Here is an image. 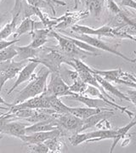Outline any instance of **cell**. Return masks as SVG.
Segmentation results:
<instances>
[{
    "instance_id": "cell-1",
    "label": "cell",
    "mask_w": 136,
    "mask_h": 153,
    "mask_svg": "<svg viewBox=\"0 0 136 153\" xmlns=\"http://www.w3.org/2000/svg\"><path fill=\"white\" fill-rule=\"evenodd\" d=\"M49 74L50 71L45 66L43 67V69L37 75L33 74L31 79L29 80L30 82L19 93L15 101L11 105L19 104L28 99L42 94L45 91L47 86V79Z\"/></svg>"
},
{
    "instance_id": "cell-2",
    "label": "cell",
    "mask_w": 136,
    "mask_h": 153,
    "mask_svg": "<svg viewBox=\"0 0 136 153\" xmlns=\"http://www.w3.org/2000/svg\"><path fill=\"white\" fill-rule=\"evenodd\" d=\"M49 53H44L42 49V52L40 55L36 59H32L30 60L37 61L38 64H42L47 69H49L50 72H56L61 74V66L62 64H67L71 66V61L72 58L60 53L59 51L52 49L51 47L46 48Z\"/></svg>"
},
{
    "instance_id": "cell-3",
    "label": "cell",
    "mask_w": 136,
    "mask_h": 153,
    "mask_svg": "<svg viewBox=\"0 0 136 153\" xmlns=\"http://www.w3.org/2000/svg\"><path fill=\"white\" fill-rule=\"evenodd\" d=\"M49 37H53L58 42L57 46L51 47V48L59 51L60 53L65 55V56H68L70 58H76V59H79V60H83V59L87 58L88 56H96L94 54L79 49L68 38H65L64 35L59 34L54 31L49 32Z\"/></svg>"
},
{
    "instance_id": "cell-4",
    "label": "cell",
    "mask_w": 136,
    "mask_h": 153,
    "mask_svg": "<svg viewBox=\"0 0 136 153\" xmlns=\"http://www.w3.org/2000/svg\"><path fill=\"white\" fill-rule=\"evenodd\" d=\"M71 31L77 34H85L89 36H98L100 37H108V38H128L133 41H135V37H132L130 34L120 32L118 29H114L110 26H103L99 28H93L87 26H82L78 24H74L71 27Z\"/></svg>"
},
{
    "instance_id": "cell-5",
    "label": "cell",
    "mask_w": 136,
    "mask_h": 153,
    "mask_svg": "<svg viewBox=\"0 0 136 153\" xmlns=\"http://www.w3.org/2000/svg\"><path fill=\"white\" fill-rule=\"evenodd\" d=\"M60 33L63 34V35H69L71 38H77L78 40H81V41H83L85 42L86 44L91 45L92 47L95 48L97 49H101L103 51H106V52H108V53H111L112 55H117L120 58L125 60L126 61H129V62H132V63H135V59H131L129 57H127L125 55L122 54L120 51L117 50V46L116 45H111V44H106L105 41L101 40L100 38H94L93 36H89V35H85V34H77V33H67V32H65V31H61L60 30Z\"/></svg>"
},
{
    "instance_id": "cell-6",
    "label": "cell",
    "mask_w": 136,
    "mask_h": 153,
    "mask_svg": "<svg viewBox=\"0 0 136 153\" xmlns=\"http://www.w3.org/2000/svg\"><path fill=\"white\" fill-rule=\"evenodd\" d=\"M115 129H100L88 133H76L69 138L71 146H77L84 142H94L103 140H112L115 136Z\"/></svg>"
},
{
    "instance_id": "cell-7",
    "label": "cell",
    "mask_w": 136,
    "mask_h": 153,
    "mask_svg": "<svg viewBox=\"0 0 136 153\" xmlns=\"http://www.w3.org/2000/svg\"><path fill=\"white\" fill-rule=\"evenodd\" d=\"M92 73L100 76L109 82L123 83L127 86L132 87L133 88H135L136 86L135 75L124 72L120 68L113 69V70H103V71L92 68Z\"/></svg>"
},
{
    "instance_id": "cell-8",
    "label": "cell",
    "mask_w": 136,
    "mask_h": 153,
    "mask_svg": "<svg viewBox=\"0 0 136 153\" xmlns=\"http://www.w3.org/2000/svg\"><path fill=\"white\" fill-rule=\"evenodd\" d=\"M50 80L49 84L46 86L45 91L44 93L49 96H56V97H63V96H70L72 92L69 89V85H67L61 77L60 73L50 72Z\"/></svg>"
},
{
    "instance_id": "cell-9",
    "label": "cell",
    "mask_w": 136,
    "mask_h": 153,
    "mask_svg": "<svg viewBox=\"0 0 136 153\" xmlns=\"http://www.w3.org/2000/svg\"><path fill=\"white\" fill-rule=\"evenodd\" d=\"M27 61L28 60L14 61L11 60L4 62H0V95L2 88L4 86L5 82L8 80H10L17 76L19 71L27 64Z\"/></svg>"
},
{
    "instance_id": "cell-10",
    "label": "cell",
    "mask_w": 136,
    "mask_h": 153,
    "mask_svg": "<svg viewBox=\"0 0 136 153\" xmlns=\"http://www.w3.org/2000/svg\"><path fill=\"white\" fill-rule=\"evenodd\" d=\"M54 120L57 123L60 129L67 130V131L80 133L82 127V119L78 118L73 115L67 113V114H59L55 113Z\"/></svg>"
},
{
    "instance_id": "cell-11",
    "label": "cell",
    "mask_w": 136,
    "mask_h": 153,
    "mask_svg": "<svg viewBox=\"0 0 136 153\" xmlns=\"http://www.w3.org/2000/svg\"><path fill=\"white\" fill-rule=\"evenodd\" d=\"M61 134H62L61 130L60 128H58V129H54L51 131L36 132V133L25 134L21 140L24 142L25 145L29 146V145L37 144V143H43L46 141L47 140L52 139L54 137L60 136Z\"/></svg>"
},
{
    "instance_id": "cell-12",
    "label": "cell",
    "mask_w": 136,
    "mask_h": 153,
    "mask_svg": "<svg viewBox=\"0 0 136 153\" xmlns=\"http://www.w3.org/2000/svg\"><path fill=\"white\" fill-rule=\"evenodd\" d=\"M29 62H27L25 66L22 67V69L19 71L18 75H17V78L16 82H14L13 86L10 88V89L8 91L7 94H10L18 86H20L23 82L29 81L31 79V77L33 76L34 71L36 70V68L38 67L39 65L37 61L34 60H28Z\"/></svg>"
},
{
    "instance_id": "cell-13",
    "label": "cell",
    "mask_w": 136,
    "mask_h": 153,
    "mask_svg": "<svg viewBox=\"0 0 136 153\" xmlns=\"http://www.w3.org/2000/svg\"><path fill=\"white\" fill-rule=\"evenodd\" d=\"M30 123L23 122H9L1 131V134H7L10 136L22 139L26 134V128Z\"/></svg>"
},
{
    "instance_id": "cell-14",
    "label": "cell",
    "mask_w": 136,
    "mask_h": 153,
    "mask_svg": "<svg viewBox=\"0 0 136 153\" xmlns=\"http://www.w3.org/2000/svg\"><path fill=\"white\" fill-rule=\"evenodd\" d=\"M114 115L113 110L112 109H106L102 110L100 112L94 114L90 117H88L86 119L82 120V127L81 132L87 130L88 128H93L94 126H97L101 122V121L106 120V117H110Z\"/></svg>"
},
{
    "instance_id": "cell-15",
    "label": "cell",
    "mask_w": 136,
    "mask_h": 153,
    "mask_svg": "<svg viewBox=\"0 0 136 153\" xmlns=\"http://www.w3.org/2000/svg\"><path fill=\"white\" fill-rule=\"evenodd\" d=\"M50 31H51L50 28L44 27L32 31L30 33V35L32 37V41L28 44V46L33 49H39L43 47L48 42V37Z\"/></svg>"
},
{
    "instance_id": "cell-16",
    "label": "cell",
    "mask_w": 136,
    "mask_h": 153,
    "mask_svg": "<svg viewBox=\"0 0 136 153\" xmlns=\"http://www.w3.org/2000/svg\"><path fill=\"white\" fill-rule=\"evenodd\" d=\"M65 97L67 99H71L73 100L81 102L82 104L85 105L87 107H90V108H102V107H106V105H109L106 101H104L103 100L88 97V96L80 94L73 93L70 96H65Z\"/></svg>"
},
{
    "instance_id": "cell-17",
    "label": "cell",
    "mask_w": 136,
    "mask_h": 153,
    "mask_svg": "<svg viewBox=\"0 0 136 153\" xmlns=\"http://www.w3.org/2000/svg\"><path fill=\"white\" fill-rule=\"evenodd\" d=\"M60 128L57 123L55 122L54 118L49 119V120L40 121L38 123H34L32 124H29L26 128V134L36 133V132L51 131L54 129Z\"/></svg>"
},
{
    "instance_id": "cell-18",
    "label": "cell",
    "mask_w": 136,
    "mask_h": 153,
    "mask_svg": "<svg viewBox=\"0 0 136 153\" xmlns=\"http://www.w3.org/2000/svg\"><path fill=\"white\" fill-rule=\"evenodd\" d=\"M45 27L44 25L43 24V22H34L31 18L27 17L24 18L22 23L20 24V26L16 27V31H15V35L14 38H17L19 37H21L22 35L25 34L27 33H31L32 31L35 30V29H40V28Z\"/></svg>"
},
{
    "instance_id": "cell-19",
    "label": "cell",
    "mask_w": 136,
    "mask_h": 153,
    "mask_svg": "<svg viewBox=\"0 0 136 153\" xmlns=\"http://www.w3.org/2000/svg\"><path fill=\"white\" fill-rule=\"evenodd\" d=\"M94 77L96 78L97 82L100 83V85L101 87L103 88L104 90L106 93H110L111 95H113L115 97L120 99L121 100H127V101H130L129 98L126 94H124L123 92H121L117 88L115 87L114 85H112L111 83V82H109L107 80L104 79L103 77H101L100 76H99V75H96V74H94Z\"/></svg>"
},
{
    "instance_id": "cell-20",
    "label": "cell",
    "mask_w": 136,
    "mask_h": 153,
    "mask_svg": "<svg viewBox=\"0 0 136 153\" xmlns=\"http://www.w3.org/2000/svg\"><path fill=\"white\" fill-rule=\"evenodd\" d=\"M16 49L17 51L16 57L20 60H28L32 59H36L40 55L42 49H33L30 46H16Z\"/></svg>"
},
{
    "instance_id": "cell-21",
    "label": "cell",
    "mask_w": 136,
    "mask_h": 153,
    "mask_svg": "<svg viewBox=\"0 0 136 153\" xmlns=\"http://www.w3.org/2000/svg\"><path fill=\"white\" fill-rule=\"evenodd\" d=\"M111 109L110 107H102V108H90V107H70L69 106V113L81 119H86L88 117L94 114H96L102 110Z\"/></svg>"
},
{
    "instance_id": "cell-22",
    "label": "cell",
    "mask_w": 136,
    "mask_h": 153,
    "mask_svg": "<svg viewBox=\"0 0 136 153\" xmlns=\"http://www.w3.org/2000/svg\"><path fill=\"white\" fill-rule=\"evenodd\" d=\"M135 118H134L129 124L123 126V127H122V128H119L115 129V130H116V133H115L114 138L112 139V144H111V149H110V153L113 152V151H114L117 144L122 139H123V138L128 134V133L129 132V130H130L133 127H135Z\"/></svg>"
},
{
    "instance_id": "cell-23",
    "label": "cell",
    "mask_w": 136,
    "mask_h": 153,
    "mask_svg": "<svg viewBox=\"0 0 136 153\" xmlns=\"http://www.w3.org/2000/svg\"><path fill=\"white\" fill-rule=\"evenodd\" d=\"M49 104H50V109L54 110L56 113L59 114L69 113V106L64 104L60 100V97L49 96Z\"/></svg>"
},
{
    "instance_id": "cell-24",
    "label": "cell",
    "mask_w": 136,
    "mask_h": 153,
    "mask_svg": "<svg viewBox=\"0 0 136 153\" xmlns=\"http://www.w3.org/2000/svg\"><path fill=\"white\" fill-rule=\"evenodd\" d=\"M104 0H90L88 3V11L95 18H99L101 15Z\"/></svg>"
},
{
    "instance_id": "cell-25",
    "label": "cell",
    "mask_w": 136,
    "mask_h": 153,
    "mask_svg": "<svg viewBox=\"0 0 136 153\" xmlns=\"http://www.w3.org/2000/svg\"><path fill=\"white\" fill-rule=\"evenodd\" d=\"M17 55V51L16 49V44H13L6 49L0 50V62H4L11 60Z\"/></svg>"
},
{
    "instance_id": "cell-26",
    "label": "cell",
    "mask_w": 136,
    "mask_h": 153,
    "mask_svg": "<svg viewBox=\"0 0 136 153\" xmlns=\"http://www.w3.org/2000/svg\"><path fill=\"white\" fill-rule=\"evenodd\" d=\"M59 137L60 136L54 137L52 139L47 140L46 141L44 142L48 146L50 152H61L63 143L60 141Z\"/></svg>"
},
{
    "instance_id": "cell-27",
    "label": "cell",
    "mask_w": 136,
    "mask_h": 153,
    "mask_svg": "<svg viewBox=\"0 0 136 153\" xmlns=\"http://www.w3.org/2000/svg\"><path fill=\"white\" fill-rule=\"evenodd\" d=\"M87 86L88 84H86L85 82H82L81 79L79 78V76H78L77 78L73 80V83L69 86V89H70V91L72 92V93L80 94H82L84 92V90L86 89Z\"/></svg>"
},
{
    "instance_id": "cell-28",
    "label": "cell",
    "mask_w": 136,
    "mask_h": 153,
    "mask_svg": "<svg viewBox=\"0 0 136 153\" xmlns=\"http://www.w3.org/2000/svg\"><path fill=\"white\" fill-rule=\"evenodd\" d=\"M26 1H27V4L38 8V9H48V8H49L52 10L53 14L55 15V10H54V6L49 4V3H47L44 0H26Z\"/></svg>"
},
{
    "instance_id": "cell-29",
    "label": "cell",
    "mask_w": 136,
    "mask_h": 153,
    "mask_svg": "<svg viewBox=\"0 0 136 153\" xmlns=\"http://www.w3.org/2000/svg\"><path fill=\"white\" fill-rule=\"evenodd\" d=\"M30 149H31V152H32L35 153H48L50 152H49V149L48 146L43 143H37V144H33V145H29L28 146Z\"/></svg>"
},
{
    "instance_id": "cell-30",
    "label": "cell",
    "mask_w": 136,
    "mask_h": 153,
    "mask_svg": "<svg viewBox=\"0 0 136 153\" xmlns=\"http://www.w3.org/2000/svg\"><path fill=\"white\" fill-rule=\"evenodd\" d=\"M106 4H107V8L108 10L112 14L115 15H119L122 13V10L120 9V7L116 3H115L113 0H106Z\"/></svg>"
},
{
    "instance_id": "cell-31",
    "label": "cell",
    "mask_w": 136,
    "mask_h": 153,
    "mask_svg": "<svg viewBox=\"0 0 136 153\" xmlns=\"http://www.w3.org/2000/svg\"><path fill=\"white\" fill-rule=\"evenodd\" d=\"M14 117H15V116L13 113H6L3 116H0V134H1V131L4 128V127L5 126L6 123L10 122L11 119Z\"/></svg>"
},
{
    "instance_id": "cell-32",
    "label": "cell",
    "mask_w": 136,
    "mask_h": 153,
    "mask_svg": "<svg viewBox=\"0 0 136 153\" xmlns=\"http://www.w3.org/2000/svg\"><path fill=\"white\" fill-rule=\"evenodd\" d=\"M19 42V39H14V40H11V41H8V40H5V39H2L0 40V50L2 49H6L8 47H10L13 44H17Z\"/></svg>"
},
{
    "instance_id": "cell-33",
    "label": "cell",
    "mask_w": 136,
    "mask_h": 153,
    "mask_svg": "<svg viewBox=\"0 0 136 153\" xmlns=\"http://www.w3.org/2000/svg\"><path fill=\"white\" fill-rule=\"evenodd\" d=\"M120 6L121 7H128V8H131L133 10H135V0H123L120 3Z\"/></svg>"
},
{
    "instance_id": "cell-34",
    "label": "cell",
    "mask_w": 136,
    "mask_h": 153,
    "mask_svg": "<svg viewBox=\"0 0 136 153\" xmlns=\"http://www.w3.org/2000/svg\"><path fill=\"white\" fill-rule=\"evenodd\" d=\"M10 19L8 13H0V30L5 25V22Z\"/></svg>"
},
{
    "instance_id": "cell-35",
    "label": "cell",
    "mask_w": 136,
    "mask_h": 153,
    "mask_svg": "<svg viewBox=\"0 0 136 153\" xmlns=\"http://www.w3.org/2000/svg\"><path fill=\"white\" fill-rule=\"evenodd\" d=\"M128 94L129 95H127L129 100H130V101L133 103V104L135 105L136 102H135V98H136V91L135 89H133V90H129V91H128Z\"/></svg>"
},
{
    "instance_id": "cell-36",
    "label": "cell",
    "mask_w": 136,
    "mask_h": 153,
    "mask_svg": "<svg viewBox=\"0 0 136 153\" xmlns=\"http://www.w3.org/2000/svg\"><path fill=\"white\" fill-rule=\"evenodd\" d=\"M44 1H46L47 3H49L50 4H52V5L54 6V4H58V5H65V2H63V1H61V0H44Z\"/></svg>"
},
{
    "instance_id": "cell-37",
    "label": "cell",
    "mask_w": 136,
    "mask_h": 153,
    "mask_svg": "<svg viewBox=\"0 0 136 153\" xmlns=\"http://www.w3.org/2000/svg\"></svg>"
}]
</instances>
